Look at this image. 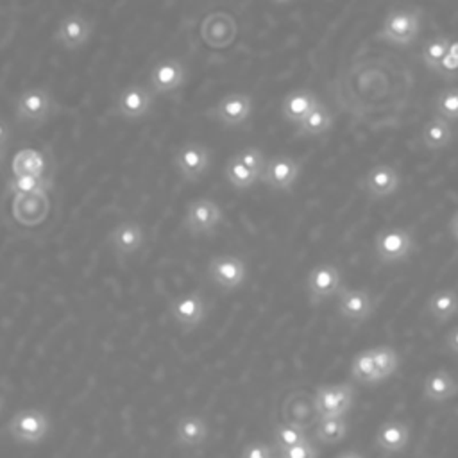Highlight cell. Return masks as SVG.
I'll return each instance as SVG.
<instances>
[{
  "mask_svg": "<svg viewBox=\"0 0 458 458\" xmlns=\"http://www.w3.org/2000/svg\"><path fill=\"white\" fill-rule=\"evenodd\" d=\"M422 29V11L419 7H397L386 13L376 32L379 41L406 47L411 45Z\"/></svg>",
  "mask_w": 458,
  "mask_h": 458,
  "instance_id": "obj_1",
  "label": "cell"
},
{
  "mask_svg": "<svg viewBox=\"0 0 458 458\" xmlns=\"http://www.w3.org/2000/svg\"><path fill=\"white\" fill-rule=\"evenodd\" d=\"M59 109L54 93L48 88L36 86L23 89L14 102L16 122L27 127H41Z\"/></svg>",
  "mask_w": 458,
  "mask_h": 458,
  "instance_id": "obj_2",
  "label": "cell"
},
{
  "mask_svg": "<svg viewBox=\"0 0 458 458\" xmlns=\"http://www.w3.org/2000/svg\"><path fill=\"white\" fill-rule=\"evenodd\" d=\"M415 250L413 233L406 227H385L374 236V254L381 265L406 261Z\"/></svg>",
  "mask_w": 458,
  "mask_h": 458,
  "instance_id": "obj_3",
  "label": "cell"
},
{
  "mask_svg": "<svg viewBox=\"0 0 458 458\" xmlns=\"http://www.w3.org/2000/svg\"><path fill=\"white\" fill-rule=\"evenodd\" d=\"M222 220H224V211L220 204L208 197H199L188 202L184 218H182V227L191 236L213 234L216 227L222 224Z\"/></svg>",
  "mask_w": 458,
  "mask_h": 458,
  "instance_id": "obj_4",
  "label": "cell"
},
{
  "mask_svg": "<svg viewBox=\"0 0 458 458\" xmlns=\"http://www.w3.org/2000/svg\"><path fill=\"white\" fill-rule=\"evenodd\" d=\"M7 431L16 442L32 445V444H39L48 435L50 420L43 410L23 408L11 417L7 424Z\"/></svg>",
  "mask_w": 458,
  "mask_h": 458,
  "instance_id": "obj_5",
  "label": "cell"
},
{
  "mask_svg": "<svg viewBox=\"0 0 458 458\" xmlns=\"http://www.w3.org/2000/svg\"><path fill=\"white\" fill-rule=\"evenodd\" d=\"M174 166L184 182H197L211 166V148L199 141H186L175 150Z\"/></svg>",
  "mask_w": 458,
  "mask_h": 458,
  "instance_id": "obj_6",
  "label": "cell"
},
{
  "mask_svg": "<svg viewBox=\"0 0 458 458\" xmlns=\"http://www.w3.org/2000/svg\"><path fill=\"white\" fill-rule=\"evenodd\" d=\"M315 406L318 417H344L354 404L351 383H324L315 388Z\"/></svg>",
  "mask_w": 458,
  "mask_h": 458,
  "instance_id": "obj_7",
  "label": "cell"
},
{
  "mask_svg": "<svg viewBox=\"0 0 458 458\" xmlns=\"http://www.w3.org/2000/svg\"><path fill=\"white\" fill-rule=\"evenodd\" d=\"M358 186L367 199L383 200L397 193L401 188V175L395 166L388 163H377L358 179Z\"/></svg>",
  "mask_w": 458,
  "mask_h": 458,
  "instance_id": "obj_8",
  "label": "cell"
},
{
  "mask_svg": "<svg viewBox=\"0 0 458 458\" xmlns=\"http://www.w3.org/2000/svg\"><path fill=\"white\" fill-rule=\"evenodd\" d=\"M342 288V274L333 263H318L308 272L306 293L311 306L329 301L331 297L338 295Z\"/></svg>",
  "mask_w": 458,
  "mask_h": 458,
  "instance_id": "obj_9",
  "label": "cell"
},
{
  "mask_svg": "<svg viewBox=\"0 0 458 458\" xmlns=\"http://www.w3.org/2000/svg\"><path fill=\"white\" fill-rule=\"evenodd\" d=\"M377 306V299L367 288H342L336 295V313L349 324H363Z\"/></svg>",
  "mask_w": 458,
  "mask_h": 458,
  "instance_id": "obj_10",
  "label": "cell"
},
{
  "mask_svg": "<svg viewBox=\"0 0 458 458\" xmlns=\"http://www.w3.org/2000/svg\"><path fill=\"white\" fill-rule=\"evenodd\" d=\"M208 277L224 292L238 290L247 279V265L240 256L218 254L208 263Z\"/></svg>",
  "mask_w": 458,
  "mask_h": 458,
  "instance_id": "obj_11",
  "label": "cell"
},
{
  "mask_svg": "<svg viewBox=\"0 0 458 458\" xmlns=\"http://www.w3.org/2000/svg\"><path fill=\"white\" fill-rule=\"evenodd\" d=\"M188 81V70L181 59L163 57L148 72V88L154 95H170L181 89Z\"/></svg>",
  "mask_w": 458,
  "mask_h": 458,
  "instance_id": "obj_12",
  "label": "cell"
},
{
  "mask_svg": "<svg viewBox=\"0 0 458 458\" xmlns=\"http://www.w3.org/2000/svg\"><path fill=\"white\" fill-rule=\"evenodd\" d=\"M238 36L236 18L225 11H215L200 21V39L213 50L227 48Z\"/></svg>",
  "mask_w": 458,
  "mask_h": 458,
  "instance_id": "obj_13",
  "label": "cell"
},
{
  "mask_svg": "<svg viewBox=\"0 0 458 458\" xmlns=\"http://www.w3.org/2000/svg\"><path fill=\"white\" fill-rule=\"evenodd\" d=\"M283 422L297 426L304 431L315 428L318 422V411L315 406V397L308 390H293L290 392L281 406Z\"/></svg>",
  "mask_w": 458,
  "mask_h": 458,
  "instance_id": "obj_14",
  "label": "cell"
},
{
  "mask_svg": "<svg viewBox=\"0 0 458 458\" xmlns=\"http://www.w3.org/2000/svg\"><path fill=\"white\" fill-rule=\"evenodd\" d=\"M154 91L143 84H129L122 88L114 98L113 113L125 120H138L150 113Z\"/></svg>",
  "mask_w": 458,
  "mask_h": 458,
  "instance_id": "obj_15",
  "label": "cell"
},
{
  "mask_svg": "<svg viewBox=\"0 0 458 458\" xmlns=\"http://www.w3.org/2000/svg\"><path fill=\"white\" fill-rule=\"evenodd\" d=\"M252 113V98L242 91L225 93L213 107L208 109V116L224 127L243 125Z\"/></svg>",
  "mask_w": 458,
  "mask_h": 458,
  "instance_id": "obj_16",
  "label": "cell"
},
{
  "mask_svg": "<svg viewBox=\"0 0 458 458\" xmlns=\"http://www.w3.org/2000/svg\"><path fill=\"white\" fill-rule=\"evenodd\" d=\"M93 34V21L82 13L64 14L54 32V41L64 50L75 52L82 48Z\"/></svg>",
  "mask_w": 458,
  "mask_h": 458,
  "instance_id": "obj_17",
  "label": "cell"
},
{
  "mask_svg": "<svg viewBox=\"0 0 458 458\" xmlns=\"http://www.w3.org/2000/svg\"><path fill=\"white\" fill-rule=\"evenodd\" d=\"M301 170H302V165L299 159L284 154L272 156L270 159H267L259 182L277 191H288L297 182Z\"/></svg>",
  "mask_w": 458,
  "mask_h": 458,
  "instance_id": "obj_18",
  "label": "cell"
},
{
  "mask_svg": "<svg viewBox=\"0 0 458 458\" xmlns=\"http://www.w3.org/2000/svg\"><path fill=\"white\" fill-rule=\"evenodd\" d=\"M168 313L177 326L186 329L197 327L208 315V302L197 290L177 295L168 304Z\"/></svg>",
  "mask_w": 458,
  "mask_h": 458,
  "instance_id": "obj_19",
  "label": "cell"
},
{
  "mask_svg": "<svg viewBox=\"0 0 458 458\" xmlns=\"http://www.w3.org/2000/svg\"><path fill=\"white\" fill-rule=\"evenodd\" d=\"M107 243L120 258H131L145 245V229L138 220H122L107 234Z\"/></svg>",
  "mask_w": 458,
  "mask_h": 458,
  "instance_id": "obj_20",
  "label": "cell"
},
{
  "mask_svg": "<svg viewBox=\"0 0 458 458\" xmlns=\"http://www.w3.org/2000/svg\"><path fill=\"white\" fill-rule=\"evenodd\" d=\"M13 216L20 225L34 227L45 222L50 211V200L47 193L36 195H14L13 199Z\"/></svg>",
  "mask_w": 458,
  "mask_h": 458,
  "instance_id": "obj_21",
  "label": "cell"
},
{
  "mask_svg": "<svg viewBox=\"0 0 458 458\" xmlns=\"http://www.w3.org/2000/svg\"><path fill=\"white\" fill-rule=\"evenodd\" d=\"M458 395V379L447 369L429 372L422 383V397L428 403L442 404Z\"/></svg>",
  "mask_w": 458,
  "mask_h": 458,
  "instance_id": "obj_22",
  "label": "cell"
},
{
  "mask_svg": "<svg viewBox=\"0 0 458 458\" xmlns=\"http://www.w3.org/2000/svg\"><path fill=\"white\" fill-rule=\"evenodd\" d=\"M374 442L383 454L401 453L410 442V426L399 419H388L379 424Z\"/></svg>",
  "mask_w": 458,
  "mask_h": 458,
  "instance_id": "obj_23",
  "label": "cell"
},
{
  "mask_svg": "<svg viewBox=\"0 0 458 458\" xmlns=\"http://www.w3.org/2000/svg\"><path fill=\"white\" fill-rule=\"evenodd\" d=\"M318 102L320 100L313 89H308V88L292 89L290 93L284 95L281 102V114L288 123L297 125Z\"/></svg>",
  "mask_w": 458,
  "mask_h": 458,
  "instance_id": "obj_24",
  "label": "cell"
},
{
  "mask_svg": "<svg viewBox=\"0 0 458 458\" xmlns=\"http://www.w3.org/2000/svg\"><path fill=\"white\" fill-rule=\"evenodd\" d=\"M426 313L437 324H445L458 315V292L454 288L435 290L426 301Z\"/></svg>",
  "mask_w": 458,
  "mask_h": 458,
  "instance_id": "obj_25",
  "label": "cell"
},
{
  "mask_svg": "<svg viewBox=\"0 0 458 458\" xmlns=\"http://www.w3.org/2000/svg\"><path fill=\"white\" fill-rule=\"evenodd\" d=\"M208 424L199 415H182L175 424V442L181 447H200L208 438Z\"/></svg>",
  "mask_w": 458,
  "mask_h": 458,
  "instance_id": "obj_26",
  "label": "cell"
},
{
  "mask_svg": "<svg viewBox=\"0 0 458 458\" xmlns=\"http://www.w3.org/2000/svg\"><path fill=\"white\" fill-rule=\"evenodd\" d=\"M454 140V129L449 120L433 114L420 131V141L429 150H440L451 145Z\"/></svg>",
  "mask_w": 458,
  "mask_h": 458,
  "instance_id": "obj_27",
  "label": "cell"
},
{
  "mask_svg": "<svg viewBox=\"0 0 458 458\" xmlns=\"http://www.w3.org/2000/svg\"><path fill=\"white\" fill-rule=\"evenodd\" d=\"M333 127V113L324 102H318L297 125L295 134L301 138H313L327 132Z\"/></svg>",
  "mask_w": 458,
  "mask_h": 458,
  "instance_id": "obj_28",
  "label": "cell"
},
{
  "mask_svg": "<svg viewBox=\"0 0 458 458\" xmlns=\"http://www.w3.org/2000/svg\"><path fill=\"white\" fill-rule=\"evenodd\" d=\"M13 175H45L47 159L36 148H21L11 161Z\"/></svg>",
  "mask_w": 458,
  "mask_h": 458,
  "instance_id": "obj_29",
  "label": "cell"
},
{
  "mask_svg": "<svg viewBox=\"0 0 458 458\" xmlns=\"http://www.w3.org/2000/svg\"><path fill=\"white\" fill-rule=\"evenodd\" d=\"M349 422L347 417H322L315 424V437L320 444L335 445L347 437Z\"/></svg>",
  "mask_w": 458,
  "mask_h": 458,
  "instance_id": "obj_30",
  "label": "cell"
},
{
  "mask_svg": "<svg viewBox=\"0 0 458 458\" xmlns=\"http://www.w3.org/2000/svg\"><path fill=\"white\" fill-rule=\"evenodd\" d=\"M54 182L47 175H13L7 181V190L13 195H36L52 190Z\"/></svg>",
  "mask_w": 458,
  "mask_h": 458,
  "instance_id": "obj_31",
  "label": "cell"
},
{
  "mask_svg": "<svg viewBox=\"0 0 458 458\" xmlns=\"http://www.w3.org/2000/svg\"><path fill=\"white\" fill-rule=\"evenodd\" d=\"M224 172H225L227 182L236 190H247V188H252L256 182H259V175L254 170L247 168L243 163H240L234 156H231L225 161Z\"/></svg>",
  "mask_w": 458,
  "mask_h": 458,
  "instance_id": "obj_32",
  "label": "cell"
},
{
  "mask_svg": "<svg viewBox=\"0 0 458 458\" xmlns=\"http://www.w3.org/2000/svg\"><path fill=\"white\" fill-rule=\"evenodd\" d=\"M370 351H372V358L376 363L377 379L385 381V379L392 377L401 365V358H399L397 351L392 345H376V347H370Z\"/></svg>",
  "mask_w": 458,
  "mask_h": 458,
  "instance_id": "obj_33",
  "label": "cell"
},
{
  "mask_svg": "<svg viewBox=\"0 0 458 458\" xmlns=\"http://www.w3.org/2000/svg\"><path fill=\"white\" fill-rule=\"evenodd\" d=\"M449 41H451V36H447V34H437V36L429 38V39L422 45L420 59H422V64H424L429 72H435L437 66L440 64V61L447 55Z\"/></svg>",
  "mask_w": 458,
  "mask_h": 458,
  "instance_id": "obj_34",
  "label": "cell"
},
{
  "mask_svg": "<svg viewBox=\"0 0 458 458\" xmlns=\"http://www.w3.org/2000/svg\"><path fill=\"white\" fill-rule=\"evenodd\" d=\"M351 377L363 385L379 383L370 349H365V351H360L358 354H354V358L351 361Z\"/></svg>",
  "mask_w": 458,
  "mask_h": 458,
  "instance_id": "obj_35",
  "label": "cell"
},
{
  "mask_svg": "<svg viewBox=\"0 0 458 458\" xmlns=\"http://www.w3.org/2000/svg\"><path fill=\"white\" fill-rule=\"evenodd\" d=\"M433 113L449 122H458V88H445L433 98Z\"/></svg>",
  "mask_w": 458,
  "mask_h": 458,
  "instance_id": "obj_36",
  "label": "cell"
},
{
  "mask_svg": "<svg viewBox=\"0 0 458 458\" xmlns=\"http://www.w3.org/2000/svg\"><path fill=\"white\" fill-rule=\"evenodd\" d=\"M306 438H308L306 431L297 428V426H292V424H286V422H281V424L274 426V447L277 451L297 445V444L304 442Z\"/></svg>",
  "mask_w": 458,
  "mask_h": 458,
  "instance_id": "obj_37",
  "label": "cell"
},
{
  "mask_svg": "<svg viewBox=\"0 0 458 458\" xmlns=\"http://www.w3.org/2000/svg\"><path fill=\"white\" fill-rule=\"evenodd\" d=\"M240 163H243L247 168L254 170L259 177L265 170V165H267V157L265 154L258 148V147H243L240 148L236 154H233Z\"/></svg>",
  "mask_w": 458,
  "mask_h": 458,
  "instance_id": "obj_38",
  "label": "cell"
},
{
  "mask_svg": "<svg viewBox=\"0 0 458 458\" xmlns=\"http://www.w3.org/2000/svg\"><path fill=\"white\" fill-rule=\"evenodd\" d=\"M279 458H318V449L310 438H306L297 445L279 451Z\"/></svg>",
  "mask_w": 458,
  "mask_h": 458,
  "instance_id": "obj_39",
  "label": "cell"
},
{
  "mask_svg": "<svg viewBox=\"0 0 458 458\" xmlns=\"http://www.w3.org/2000/svg\"><path fill=\"white\" fill-rule=\"evenodd\" d=\"M433 73L438 75V77L444 79V81H454V79H458V59L447 54V55L440 61V64L437 66V70H435Z\"/></svg>",
  "mask_w": 458,
  "mask_h": 458,
  "instance_id": "obj_40",
  "label": "cell"
},
{
  "mask_svg": "<svg viewBox=\"0 0 458 458\" xmlns=\"http://www.w3.org/2000/svg\"><path fill=\"white\" fill-rule=\"evenodd\" d=\"M240 458H274V454H272V447L268 444L256 440V442H249L243 447Z\"/></svg>",
  "mask_w": 458,
  "mask_h": 458,
  "instance_id": "obj_41",
  "label": "cell"
},
{
  "mask_svg": "<svg viewBox=\"0 0 458 458\" xmlns=\"http://www.w3.org/2000/svg\"><path fill=\"white\" fill-rule=\"evenodd\" d=\"M444 344H445V349H447L449 352H453V354L458 356V326H454V327H451V329L447 331Z\"/></svg>",
  "mask_w": 458,
  "mask_h": 458,
  "instance_id": "obj_42",
  "label": "cell"
},
{
  "mask_svg": "<svg viewBox=\"0 0 458 458\" xmlns=\"http://www.w3.org/2000/svg\"><path fill=\"white\" fill-rule=\"evenodd\" d=\"M11 141V125L7 123L5 118L0 116V145L7 147Z\"/></svg>",
  "mask_w": 458,
  "mask_h": 458,
  "instance_id": "obj_43",
  "label": "cell"
},
{
  "mask_svg": "<svg viewBox=\"0 0 458 458\" xmlns=\"http://www.w3.org/2000/svg\"><path fill=\"white\" fill-rule=\"evenodd\" d=\"M447 229H449V234L451 238L454 240V243L458 245V209L453 213V216L449 218V224H447Z\"/></svg>",
  "mask_w": 458,
  "mask_h": 458,
  "instance_id": "obj_44",
  "label": "cell"
},
{
  "mask_svg": "<svg viewBox=\"0 0 458 458\" xmlns=\"http://www.w3.org/2000/svg\"><path fill=\"white\" fill-rule=\"evenodd\" d=\"M335 458H365L360 451H354V449H345L342 453H338Z\"/></svg>",
  "mask_w": 458,
  "mask_h": 458,
  "instance_id": "obj_45",
  "label": "cell"
},
{
  "mask_svg": "<svg viewBox=\"0 0 458 458\" xmlns=\"http://www.w3.org/2000/svg\"><path fill=\"white\" fill-rule=\"evenodd\" d=\"M447 54L458 59V38H451V41H449V50H447Z\"/></svg>",
  "mask_w": 458,
  "mask_h": 458,
  "instance_id": "obj_46",
  "label": "cell"
},
{
  "mask_svg": "<svg viewBox=\"0 0 458 458\" xmlns=\"http://www.w3.org/2000/svg\"><path fill=\"white\" fill-rule=\"evenodd\" d=\"M5 152H7V147L0 145V165L4 163V157H5Z\"/></svg>",
  "mask_w": 458,
  "mask_h": 458,
  "instance_id": "obj_47",
  "label": "cell"
},
{
  "mask_svg": "<svg viewBox=\"0 0 458 458\" xmlns=\"http://www.w3.org/2000/svg\"><path fill=\"white\" fill-rule=\"evenodd\" d=\"M272 2H276V4H288V2H292V0H272Z\"/></svg>",
  "mask_w": 458,
  "mask_h": 458,
  "instance_id": "obj_48",
  "label": "cell"
},
{
  "mask_svg": "<svg viewBox=\"0 0 458 458\" xmlns=\"http://www.w3.org/2000/svg\"><path fill=\"white\" fill-rule=\"evenodd\" d=\"M2 408H4V397L0 395V411H2Z\"/></svg>",
  "mask_w": 458,
  "mask_h": 458,
  "instance_id": "obj_49",
  "label": "cell"
},
{
  "mask_svg": "<svg viewBox=\"0 0 458 458\" xmlns=\"http://www.w3.org/2000/svg\"><path fill=\"white\" fill-rule=\"evenodd\" d=\"M456 413H458V410H456Z\"/></svg>",
  "mask_w": 458,
  "mask_h": 458,
  "instance_id": "obj_50",
  "label": "cell"
},
{
  "mask_svg": "<svg viewBox=\"0 0 458 458\" xmlns=\"http://www.w3.org/2000/svg\"><path fill=\"white\" fill-rule=\"evenodd\" d=\"M277 458H279V456H277Z\"/></svg>",
  "mask_w": 458,
  "mask_h": 458,
  "instance_id": "obj_51",
  "label": "cell"
}]
</instances>
